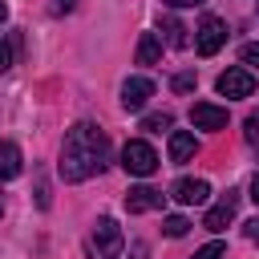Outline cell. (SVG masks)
Instances as JSON below:
<instances>
[{
	"label": "cell",
	"instance_id": "cb8c5ba5",
	"mask_svg": "<svg viewBox=\"0 0 259 259\" xmlns=\"http://www.w3.org/2000/svg\"><path fill=\"white\" fill-rule=\"evenodd\" d=\"M251 198H255V206H259V174L251 178Z\"/></svg>",
	"mask_w": 259,
	"mask_h": 259
},
{
	"label": "cell",
	"instance_id": "3957f363",
	"mask_svg": "<svg viewBox=\"0 0 259 259\" xmlns=\"http://www.w3.org/2000/svg\"><path fill=\"white\" fill-rule=\"evenodd\" d=\"M121 170L134 174V178H150V174L158 170V154H154V146L142 142V138L125 142V146H121Z\"/></svg>",
	"mask_w": 259,
	"mask_h": 259
},
{
	"label": "cell",
	"instance_id": "5bb4252c",
	"mask_svg": "<svg viewBox=\"0 0 259 259\" xmlns=\"http://www.w3.org/2000/svg\"><path fill=\"white\" fill-rule=\"evenodd\" d=\"M162 28L170 32V45H174V49H182V45H190V36H186V28H182V24L174 20V16H166V20H162Z\"/></svg>",
	"mask_w": 259,
	"mask_h": 259
},
{
	"label": "cell",
	"instance_id": "44dd1931",
	"mask_svg": "<svg viewBox=\"0 0 259 259\" xmlns=\"http://www.w3.org/2000/svg\"><path fill=\"white\" fill-rule=\"evenodd\" d=\"M243 235H247V239H251V243H259V214H255V219H251V223H247V227H243Z\"/></svg>",
	"mask_w": 259,
	"mask_h": 259
},
{
	"label": "cell",
	"instance_id": "6da1fadb",
	"mask_svg": "<svg viewBox=\"0 0 259 259\" xmlns=\"http://www.w3.org/2000/svg\"><path fill=\"white\" fill-rule=\"evenodd\" d=\"M105 162H109V138H105V130L93 125V121H77L65 134V142H61V162H57L61 178L65 182H85V178L101 174Z\"/></svg>",
	"mask_w": 259,
	"mask_h": 259
},
{
	"label": "cell",
	"instance_id": "277c9868",
	"mask_svg": "<svg viewBox=\"0 0 259 259\" xmlns=\"http://www.w3.org/2000/svg\"><path fill=\"white\" fill-rule=\"evenodd\" d=\"M214 89H219L223 97H231V101H239V97H251V93H255V73H251L247 65H235V69L219 73Z\"/></svg>",
	"mask_w": 259,
	"mask_h": 259
},
{
	"label": "cell",
	"instance_id": "9a60e30c",
	"mask_svg": "<svg viewBox=\"0 0 259 259\" xmlns=\"http://www.w3.org/2000/svg\"><path fill=\"white\" fill-rule=\"evenodd\" d=\"M170 125H174L170 113H146V117H142V130H150V134H162V130H170Z\"/></svg>",
	"mask_w": 259,
	"mask_h": 259
},
{
	"label": "cell",
	"instance_id": "30bf717a",
	"mask_svg": "<svg viewBox=\"0 0 259 259\" xmlns=\"http://www.w3.org/2000/svg\"><path fill=\"white\" fill-rule=\"evenodd\" d=\"M162 202H166V194H162V190H154V186H134V190L125 194V210H130V214L162 210Z\"/></svg>",
	"mask_w": 259,
	"mask_h": 259
},
{
	"label": "cell",
	"instance_id": "52a82bcc",
	"mask_svg": "<svg viewBox=\"0 0 259 259\" xmlns=\"http://www.w3.org/2000/svg\"><path fill=\"white\" fill-rule=\"evenodd\" d=\"M235 210H239V194H235V190H227V194H223V198H219V202H214V206L206 210V219H202V227L219 235V231H227V227H231V219H235Z\"/></svg>",
	"mask_w": 259,
	"mask_h": 259
},
{
	"label": "cell",
	"instance_id": "ffe728a7",
	"mask_svg": "<svg viewBox=\"0 0 259 259\" xmlns=\"http://www.w3.org/2000/svg\"><path fill=\"white\" fill-rule=\"evenodd\" d=\"M170 89H174V93H190V89H194V73H178V77L170 81Z\"/></svg>",
	"mask_w": 259,
	"mask_h": 259
},
{
	"label": "cell",
	"instance_id": "d4e9b609",
	"mask_svg": "<svg viewBox=\"0 0 259 259\" xmlns=\"http://www.w3.org/2000/svg\"><path fill=\"white\" fill-rule=\"evenodd\" d=\"M73 4H77V0H57V12H69Z\"/></svg>",
	"mask_w": 259,
	"mask_h": 259
},
{
	"label": "cell",
	"instance_id": "e0dca14e",
	"mask_svg": "<svg viewBox=\"0 0 259 259\" xmlns=\"http://www.w3.org/2000/svg\"><path fill=\"white\" fill-rule=\"evenodd\" d=\"M190 259H227V247H223V243H206V247H198Z\"/></svg>",
	"mask_w": 259,
	"mask_h": 259
},
{
	"label": "cell",
	"instance_id": "7c38bea8",
	"mask_svg": "<svg viewBox=\"0 0 259 259\" xmlns=\"http://www.w3.org/2000/svg\"><path fill=\"white\" fill-rule=\"evenodd\" d=\"M24 170V158H20V146H12V142H0V182H8V178H16Z\"/></svg>",
	"mask_w": 259,
	"mask_h": 259
},
{
	"label": "cell",
	"instance_id": "d6986e66",
	"mask_svg": "<svg viewBox=\"0 0 259 259\" xmlns=\"http://www.w3.org/2000/svg\"><path fill=\"white\" fill-rule=\"evenodd\" d=\"M239 61H243L247 69H251V65H259V40H251V45H243V49H239Z\"/></svg>",
	"mask_w": 259,
	"mask_h": 259
},
{
	"label": "cell",
	"instance_id": "603a6c76",
	"mask_svg": "<svg viewBox=\"0 0 259 259\" xmlns=\"http://www.w3.org/2000/svg\"><path fill=\"white\" fill-rule=\"evenodd\" d=\"M162 4H170V8H194V4H202V0H162Z\"/></svg>",
	"mask_w": 259,
	"mask_h": 259
},
{
	"label": "cell",
	"instance_id": "4fadbf2b",
	"mask_svg": "<svg viewBox=\"0 0 259 259\" xmlns=\"http://www.w3.org/2000/svg\"><path fill=\"white\" fill-rule=\"evenodd\" d=\"M162 57V40H158V32H142V40H138V65H154Z\"/></svg>",
	"mask_w": 259,
	"mask_h": 259
},
{
	"label": "cell",
	"instance_id": "ac0fdd59",
	"mask_svg": "<svg viewBox=\"0 0 259 259\" xmlns=\"http://www.w3.org/2000/svg\"><path fill=\"white\" fill-rule=\"evenodd\" d=\"M243 125H247V130H243V138H247L251 146H259V109H255V113H247V121H243Z\"/></svg>",
	"mask_w": 259,
	"mask_h": 259
},
{
	"label": "cell",
	"instance_id": "7a4b0ae2",
	"mask_svg": "<svg viewBox=\"0 0 259 259\" xmlns=\"http://www.w3.org/2000/svg\"><path fill=\"white\" fill-rule=\"evenodd\" d=\"M121 247H125L121 227H117L109 214H101V219L93 223V231H89V255H93V259H117Z\"/></svg>",
	"mask_w": 259,
	"mask_h": 259
},
{
	"label": "cell",
	"instance_id": "9c48e42d",
	"mask_svg": "<svg viewBox=\"0 0 259 259\" xmlns=\"http://www.w3.org/2000/svg\"><path fill=\"white\" fill-rule=\"evenodd\" d=\"M190 121H194V130H227V109L210 105V101H194L190 105Z\"/></svg>",
	"mask_w": 259,
	"mask_h": 259
},
{
	"label": "cell",
	"instance_id": "8992f818",
	"mask_svg": "<svg viewBox=\"0 0 259 259\" xmlns=\"http://www.w3.org/2000/svg\"><path fill=\"white\" fill-rule=\"evenodd\" d=\"M170 198H178L182 206H202L210 198V182L206 178H178L170 186Z\"/></svg>",
	"mask_w": 259,
	"mask_h": 259
},
{
	"label": "cell",
	"instance_id": "2e32d148",
	"mask_svg": "<svg viewBox=\"0 0 259 259\" xmlns=\"http://www.w3.org/2000/svg\"><path fill=\"white\" fill-rule=\"evenodd\" d=\"M162 231H166V235H170V239H182V235H186V231H190V223H186V219H182V214H170V219H166V223H162Z\"/></svg>",
	"mask_w": 259,
	"mask_h": 259
},
{
	"label": "cell",
	"instance_id": "8fae6325",
	"mask_svg": "<svg viewBox=\"0 0 259 259\" xmlns=\"http://www.w3.org/2000/svg\"><path fill=\"white\" fill-rule=\"evenodd\" d=\"M198 154V142H194V134H186V130H174L170 134V162H190Z\"/></svg>",
	"mask_w": 259,
	"mask_h": 259
},
{
	"label": "cell",
	"instance_id": "484cf974",
	"mask_svg": "<svg viewBox=\"0 0 259 259\" xmlns=\"http://www.w3.org/2000/svg\"><path fill=\"white\" fill-rule=\"evenodd\" d=\"M4 20H8V4L0 0V24H4Z\"/></svg>",
	"mask_w": 259,
	"mask_h": 259
},
{
	"label": "cell",
	"instance_id": "5b68a950",
	"mask_svg": "<svg viewBox=\"0 0 259 259\" xmlns=\"http://www.w3.org/2000/svg\"><path fill=\"white\" fill-rule=\"evenodd\" d=\"M223 45H227V24H223L219 16H202L198 36H194V49H198L202 57H214Z\"/></svg>",
	"mask_w": 259,
	"mask_h": 259
},
{
	"label": "cell",
	"instance_id": "ba28073f",
	"mask_svg": "<svg viewBox=\"0 0 259 259\" xmlns=\"http://www.w3.org/2000/svg\"><path fill=\"white\" fill-rule=\"evenodd\" d=\"M150 97H154V81L150 77H125V85H121V109L138 113Z\"/></svg>",
	"mask_w": 259,
	"mask_h": 259
},
{
	"label": "cell",
	"instance_id": "7402d4cb",
	"mask_svg": "<svg viewBox=\"0 0 259 259\" xmlns=\"http://www.w3.org/2000/svg\"><path fill=\"white\" fill-rule=\"evenodd\" d=\"M8 65H12V53H8V45H4V40H0V73H4V69H8Z\"/></svg>",
	"mask_w": 259,
	"mask_h": 259
}]
</instances>
